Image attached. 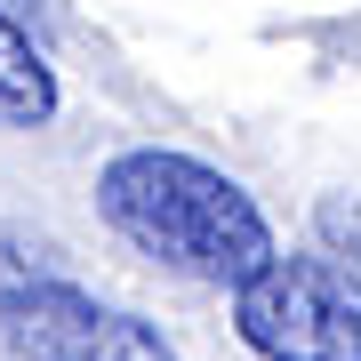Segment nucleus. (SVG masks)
Returning a JSON list of instances; mask_svg holds the SVG:
<instances>
[{
	"label": "nucleus",
	"instance_id": "nucleus-6",
	"mask_svg": "<svg viewBox=\"0 0 361 361\" xmlns=\"http://www.w3.org/2000/svg\"><path fill=\"white\" fill-rule=\"evenodd\" d=\"M322 241L329 249H353V265H361V201H345V193L322 201ZM329 249H322V257H329Z\"/></svg>",
	"mask_w": 361,
	"mask_h": 361
},
{
	"label": "nucleus",
	"instance_id": "nucleus-3",
	"mask_svg": "<svg viewBox=\"0 0 361 361\" xmlns=\"http://www.w3.org/2000/svg\"><path fill=\"white\" fill-rule=\"evenodd\" d=\"M0 337H8L16 361H177L161 322L104 305L80 281H40L32 297H16L0 313Z\"/></svg>",
	"mask_w": 361,
	"mask_h": 361
},
{
	"label": "nucleus",
	"instance_id": "nucleus-2",
	"mask_svg": "<svg viewBox=\"0 0 361 361\" xmlns=\"http://www.w3.org/2000/svg\"><path fill=\"white\" fill-rule=\"evenodd\" d=\"M233 329L257 361H361V273L322 249H273L233 289Z\"/></svg>",
	"mask_w": 361,
	"mask_h": 361
},
{
	"label": "nucleus",
	"instance_id": "nucleus-4",
	"mask_svg": "<svg viewBox=\"0 0 361 361\" xmlns=\"http://www.w3.org/2000/svg\"><path fill=\"white\" fill-rule=\"evenodd\" d=\"M56 113H65L56 65L25 40V25L0 8V121H8V129H49Z\"/></svg>",
	"mask_w": 361,
	"mask_h": 361
},
{
	"label": "nucleus",
	"instance_id": "nucleus-1",
	"mask_svg": "<svg viewBox=\"0 0 361 361\" xmlns=\"http://www.w3.org/2000/svg\"><path fill=\"white\" fill-rule=\"evenodd\" d=\"M97 209L129 249H145L153 265L209 281V289H241L273 257L265 209L201 153H169V145L113 153L97 169Z\"/></svg>",
	"mask_w": 361,
	"mask_h": 361
},
{
	"label": "nucleus",
	"instance_id": "nucleus-5",
	"mask_svg": "<svg viewBox=\"0 0 361 361\" xmlns=\"http://www.w3.org/2000/svg\"><path fill=\"white\" fill-rule=\"evenodd\" d=\"M40 281H65L56 249L40 241V233H25V225H0V313H8L16 297H32Z\"/></svg>",
	"mask_w": 361,
	"mask_h": 361
}]
</instances>
